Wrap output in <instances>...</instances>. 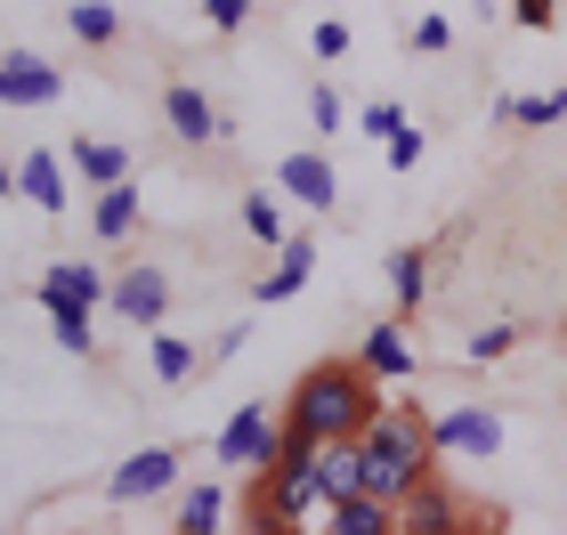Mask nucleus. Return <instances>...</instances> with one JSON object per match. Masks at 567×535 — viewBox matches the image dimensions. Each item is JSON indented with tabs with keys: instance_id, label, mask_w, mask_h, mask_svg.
Returning <instances> with one entry per match:
<instances>
[{
	"instance_id": "16",
	"label": "nucleus",
	"mask_w": 567,
	"mask_h": 535,
	"mask_svg": "<svg viewBox=\"0 0 567 535\" xmlns=\"http://www.w3.org/2000/svg\"><path fill=\"white\" fill-rule=\"evenodd\" d=\"M171 527H178V535H219V527H227V487H219V479H203V487H178Z\"/></svg>"
},
{
	"instance_id": "21",
	"label": "nucleus",
	"mask_w": 567,
	"mask_h": 535,
	"mask_svg": "<svg viewBox=\"0 0 567 535\" xmlns=\"http://www.w3.org/2000/svg\"><path fill=\"white\" fill-rule=\"evenodd\" d=\"M65 24H73V41H90V49L122 41V9L114 0H65Z\"/></svg>"
},
{
	"instance_id": "27",
	"label": "nucleus",
	"mask_w": 567,
	"mask_h": 535,
	"mask_svg": "<svg viewBox=\"0 0 567 535\" xmlns=\"http://www.w3.org/2000/svg\"><path fill=\"white\" fill-rule=\"evenodd\" d=\"M405 122H414V114H405V106H398V97H381V106H365V114H357V131H365V138L381 146V138H398V131H405Z\"/></svg>"
},
{
	"instance_id": "2",
	"label": "nucleus",
	"mask_w": 567,
	"mask_h": 535,
	"mask_svg": "<svg viewBox=\"0 0 567 535\" xmlns=\"http://www.w3.org/2000/svg\"><path fill=\"white\" fill-rule=\"evenodd\" d=\"M373 414H381V381L357 357V366H308L292 405H284V430H300V439H357Z\"/></svg>"
},
{
	"instance_id": "12",
	"label": "nucleus",
	"mask_w": 567,
	"mask_h": 535,
	"mask_svg": "<svg viewBox=\"0 0 567 535\" xmlns=\"http://www.w3.org/2000/svg\"><path fill=\"white\" fill-rule=\"evenodd\" d=\"M163 122H171V131L187 138V146H212V138H227L219 106H212V97H203L195 82H171V90H163Z\"/></svg>"
},
{
	"instance_id": "3",
	"label": "nucleus",
	"mask_w": 567,
	"mask_h": 535,
	"mask_svg": "<svg viewBox=\"0 0 567 535\" xmlns=\"http://www.w3.org/2000/svg\"><path fill=\"white\" fill-rule=\"evenodd\" d=\"M276 446H284V414H268L260 398L236 405V414H227V430L212 439V454H219L227 471H268V463H276Z\"/></svg>"
},
{
	"instance_id": "34",
	"label": "nucleus",
	"mask_w": 567,
	"mask_h": 535,
	"mask_svg": "<svg viewBox=\"0 0 567 535\" xmlns=\"http://www.w3.org/2000/svg\"><path fill=\"white\" fill-rule=\"evenodd\" d=\"M17 195H24V178H17L9 163H0V203H17Z\"/></svg>"
},
{
	"instance_id": "28",
	"label": "nucleus",
	"mask_w": 567,
	"mask_h": 535,
	"mask_svg": "<svg viewBox=\"0 0 567 535\" xmlns=\"http://www.w3.org/2000/svg\"><path fill=\"white\" fill-rule=\"evenodd\" d=\"M422 146H430V131H422V122H405L398 138H381V163H390V171H414V163H422Z\"/></svg>"
},
{
	"instance_id": "32",
	"label": "nucleus",
	"mask_w": 567,
	"mask_h": 535,
	"mask_svg": "<svg viewBox=\"0 0 567 535\" xmlns=\"http://www.w3.org/2000/svg\"><path fill=\"white\" fill-rule=\"evenodd\" d=\"M414 49H422V58H437V49H454V24H446V17H422V24H414Z\"/></svg>"
},
{
	"instance_id": "11",
	"label": "nucleus",
	"mask_w": 567,
	"mask_h": 535,
	"mask_svg": "<svg viewBox=\"0 0 567 535\" xmlns=\"http://www.w3.org/2000/svg\"><path fill=\"white\" fill-rule=\"evenodd\" d=\"M65 171H73V163L58 155V146H33V155L17 163V178H24V203H33V212H49V219H58V212H73Z\"/></svg>"
},
{
	"instance_id": "8",
	"label": "nucleus",
	"mask_w": 567,
	"mask_h": 535,
	"mask_svg": "<svg viewBox=\"0 0 567 535\" xmlns=\"http://www.w3.org/2000/svg\"><path fill=\"white\" fill-rule=\"evenodd\" d=\"M276 187L300 203V212H332L341 203V171H332V155H317V146H292V155L276 163Z\"/></svg>"
},
{
	"instance_id": "17",
	"label": "nucleus",
	"mask_w": 567,
	"mask_h": 535,
	"mask_svg": "<svg viewBox=\"0 0 567 535\" xmlns=\"http://www.w3.org/2000/svg\"><path fill=\"white\" fill-rule=\"evenodd\" d=\"M357 357H365V373H373V381H414V341H405L398 325H373Z\"/></svg>"
},
{
	"instance_id": "6",
	"label": "nucleus",
	"mask_w": 567,
	"mask_h": 535,
	"mask_svg": "<svg viewBox=\"0 0 567 535\" xmlns=\"http://www.w3.org/2000/svg\"><path fill=\"white\" fill-rule=\"evenodd\" d=\"M106 268L97 260H49L41 276H33V300L41 309H106Z\"/></svg>"
},
{
	"instance_id": "13",
	"label": "nucleus",
	"mask_w": 567,
	"mask_h": 535,
	"mask_svg": "<svg viewBox=\"0 0 567 535\" xmlns=\"http://www.w3.org/2000/svg\"><path fill=\"white\" fill-rule=\"evenodd\" d=\"M308 276H317V244L308 236H284L276 244V268H260V285H251V300H292V292H308Z\"/></svg>"
},
{
	"instance_id": "1",
	"label": "nucleus",
	"mask_w": 567,
	"mask_h": 535,
	"mask_svg": "<svg viewBox=\"0 0 567 535\" xmlns=\"http://www.w3.org/2000/svg\"><path fill=\"white\" fill-rule=\"evenodd\" d=\"M437 446H430V422L414 405H381V414L357 430V487L381 495V503H405L430 479Z\"/></svg>"
},
{
	"instance_id": "15",
	"label": "nucleus",
	"mask_w": 567,
	"mask_h": 535,
	"mask_svg": "<svg viewBox=\"0 0 567 535\" xmlns=\"http://www.w3.org/2000/svg\"><path fill=\"white\" fill-rule=\"evenodd\" d=\"M138 219H146V203H138V187H131V178L97 187V203H90V227H97L106 244H131V236H138Z\"/></svg>"
},
{
	"instance_id": "4",
	"label": "nucleus",
	"mask_w": 567,
	"mask_h": 535,
	"mask_svg": "<svg viewBox=\"0 0 567 535\" xmlns=\"http://www.w3.org/2000/svg\"><path fill=\"white\" fill-rule=\"evenodd\" d=\"M178 471H187V454H178V446H146V454H122V463L106 471V495H114V503L178 495Z\"/></svg>"
},
{
	"instance_id": "19",
	"label": "nucleus",
	"mask_w": 567,
	"mask_h": 535,
	"mask_svg": "<svg viewBox=\"0 0 567 535\" xmlns=\"http://www.w3.org/2000/svg\"><path fill=\"white\" fill-rule=\"evenodd\" d=\"M244 236H251V244H268V251L292 236V212H284V195H268V187H251V195H244Z\"/></svg>"
},
{
	"instance_id": "30",
	"label": "nucleus",
	"mask_w": 567,
	"mask_h": 535,
	"mask_svg": "<svg viewBox=\"0 0 567 535\" xmlns=\"http://www.w3.org/2000/svg\"><path fill=\"white\" fill-rule=\"evenodd\" d=\"M203 17H212V33H244L260 17V0H203Z\"/></svg>"
},
{
	"instance_id": "9",
	"label": "nucleus",
	"mask_w": 567,
	"mask_h": 535,
	"mask_svg": "<svg viewBox=\"0 0 567 535\" xmlns=\"http://www.w3.org/2000/svg\"><path fill=\"white\" fill-rule=\"evenodd\" d=\"M106 309H114V317H131L138 333H154V325L171 317V276H163V268H131V276H114Z\"/></svg>"
},
{
	"instance_id": "14",
	"label": "nucleus",
	"mask_w": 567,
	"mask_h": 535,
	"mask_svg": "<svg viewBox=\"0 0 567 535\" xmlns=\"http://www.w3.org/2000/svg\"><path fill=\"white\" fill-rule=\"evenodd\" d=\"M332 535H398V503H381L365 487H349V495H332L324 512H317Z\"/></svg>"
},
{
	"instance_id": "26",
	"label": "nucleus",
	"mask_w": 567,
	"mask_h": 535,
	"mask_svg": "<svg viewBox=\"0 0 567 535\" xmlns=\"http://www.w3.org/2000/svg\"><path fill=\"white\" fill-rule=\"evenodd\" d=\"M349 106H341V90H332V82H317V90H308V131H317V138H341L349 131Z\"/></svg>"
},
{
	"instance_id": "20",
	"label": "nucleus",
	"mask_w": 567,
	"mask_h": 535,
	"mask_svg": "<svg viewBox=\"0 0 567 535\" xmlns=\"http://www.w3.org/2000/svg\"><path fill=\"white\" fill-rule=\"evenodd\" d=\"M195 366H203V349H195V341L163 333V325H154V333H146V373H154V381H187Z\"/></svg>"
},
{
	"instance_id": "23",
	"label": "nucleus",
	"mask_w": 567,
	"mask_h": 535,
	"mask_svg": "<svg viewBox=\"0 0 567 535\" xmlns=\"http://www.w3.org/2000/svg\"><path fill=\"white\" fill-rule=\"evenodd\" d=\"M390 292H398V309H422L430 300V251H390Z\"/></svg>"
},
{
	"instance_id": "25",
	"label": "nucleus",
	"mask_w": 567,
	"mask_h": 535,
	"mask_svg": "<svg viewBox=\"0 0 567 535\" xmlns=\"http://www.w3.org/2000/svg\"><path fill=\"white\" fill-rule=\"evenodd\" d=\"M511 349H519V317H495V325H478V333L462 341L471 366H495V357H511Z\"/></svg>"
},
{
	"instance_id": "7",
	"label": "nucleus",
	"mask_w": 567,
	"mask_h": 535,
	"mask_svg": "<svg viewBox=\"0 0 567 535\" xmlns=\"http://www.w3.org/2000/svg\"><path fill=\"white\" fill-rule=\"evenodd\" d=\"M65 97V73L33 58V49H9L0 58V106H24V114H41V106H58Z\"/></svg>"
},
{
	"instance_id": "29",
	"label": "nucleus",
	"mask_w": 567,
	"mask_h": 535,
	"mask_svg": "<svg viewBox=\"0 0 567 535\" xmlns=\"http://www.w3.org/2000/svg\"><path fill=\"white\" fill-rule=\"evenodd\" d=\"M349 49H357V41H349V24H341V17H324L317 33H308V58H324V65H341Z\"/></svg>"
},
{
	"instance_id": "10",
	"label": "nucleus",
	"mask_w": 567,
	"mask_h": 535,
	"mask_svg": "<svg viewBox=\"0 0 567 535\" xmlns=\"http://www.w3.org/2000/svg\"><path fill=\"white\" fill-rule=\"evenodd\" d=\"M454 527H462V503H454V487H446V479L430 471L422 487L398 503V535H454Z\"/></svg>"
},
{
	"instance_id": "24",
	"label": "nucleus",
	"mask_w": 567,
	"mask_h": 535,
	"mask_svg": "<svg viewBox=\"0 0 567 535\" xmlns=\"http://www.w3.org/2000/svg\"><path fill=\"white\" fill-rule=\"evenodd\" d=\"M41 317H49V341H58L65 357H90L97 349V325H90L97 309H41Z\"/></svg>"
},
{
	"instance_id": "22",
	"label": "nucleus",
	"mask_w": 567,
	"mask_h": 535,
	"mask_svg": "<svg viewBox=\"0 0 567 535\" xmlns=\"http://www.w3.org/2000/svg\"><path fill=\"white\" fill-rule=\"evenodd\" d=\"M567 114V90H527V97H495V122H519V131H544Z\"/></svg>"
},
{
	"instance_id": "33",
	"label": "nucleus",
	"mask_w": 567,
	"mask_h": 535,
	"mask_svg": "<svg viewBox=\"0 0 567 535\" xmlns=\"http://www.w3.org/2000/svg\"><path fill=\"white\" fill-rule=\"evenodd\" d=\"M244 341H251V325L236 317V325H227V333L212 341V366H227V357H244Z\"/></svg>"
},
{
	"instance_id": "5",
	"label": "nucleus",
	"mask_w": 567,
	"mask_h": 535,
	"mask_svg": "<svg viewBox=\"0 0 567 535\" xmlns=\"http://www.w3.org/2000/svg\"><path fill=\"white\" fill-rule=\"evenodd\" d=\"M430 446L462 454V463H486V454H503V414L495 405H454V414L430 422Z\"/></svg>"
},
{
	"instance_id": "18",
	"label": "nucleus",
	"mask_w": 567,
	"mask_h": 535,
	"mask_svg": "<svg viewBox=\"0 0 567 535\" xmlns=\"http://www.w3.org/2000/svg\"><path fill=\"white\" fill-rule=\"evenodd\" d=\"M73 178H90V187H114V178H138V163L122 155L114 138H73Z\"/></svg>"
},
{
	"instance_id": "31",
	"label": "nucleus",
	"mask_w": 567,
	"mask_h": 535,
	"mask_svg": "<svg viewBox=\"0 0 567 535\" xmlns=\"http://www.w3.org/2000/svg\"><path fill=\"white\" fill-rule=\"evenodd\" d=\"M511 17L527 24V33H551V17H559V0H503Z\"/></svg>"
}]
</instances>
